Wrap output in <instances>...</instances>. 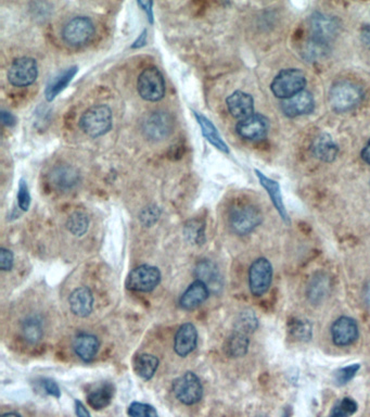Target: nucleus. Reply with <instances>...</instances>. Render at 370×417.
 I'll list each match as a JSON object with an SVG mask.
<instances>
[{"label": "nucleus", "instance_id": "1", "mask_svg": "<svg viewBox=\"0 0 370 417\" xmlns=\"http://www.w3.org/2000/svg\"><path fill=\"white\" fill-rule=\"evenodd\" d=\"M363 99V90L355 83L339 80L334 83L329 92V101L336 112H348L357 107Z\"/></svg>", "mask_w": 370, "mask_h": 417}, {"label": "nucleus", "instance_id": "2", "mask_svg": "<svg viewBox=\"0 0 370 417\" xmlns=\"http://www.w3.org/2000/svg\"><path fill=\"white\" fill-rule=\"evenodd\" d=\"M80 125L88 136H102L111 129V109L106 104H97L90 108L80 118Z\"/></svg>", "mask_w": 370, "mask_h": 417}, {"label": "nucleus", "instance_id": "3", "mask_svg": "<svg viewBox=\"0 0 370 417\" xmlns=\"http://www.w3.org/2000/svg\"><path fill=\"white\" fill-rule=\"evenodd\" d=\"M306 85L304 73L299 69H285L280 71L271 83V92L280 99H289L303 92Z\"/></svg>", "mask_w": 370, "mask_h": 417}, {"label": "nucleus", "instance_id": "4", "mask_svg": "<svg viewBox=\"0 0 370 417\" xmlns=\"http://www.w3.org/2000/svg\"><path fill=\"white\" fill-rule=\"evenodd\" d=\"M175 121L172 114L165 111H155L143 120V133L149 141H161L171 136L174 131Z\"/></svg>", "mask_w": 370, "mask_h": 417}, {"label": "nucleus", "instance_id": "5", "mask_svg": "<svg viewBox=\"0 0 370 417\" xmlns=\"http://www.w3.org/2000/svg\"><path fill=\"white\" fill-rule=\"evenodd\" d=\"M263 216L257 206L240 204L232 208L229 214V225L238 235H247L262 223Z\"/></svg>", "mask_w": 370, "mask_h": 417}, {"label": "nucleus", "instance_id": "6", "mask_svg": "<svg viewBox=\"0 0 370 417\" xmlns=\"http://www.w3.org/2000/svg\"><path fill=\"white\" fill-rule=\"evenodd\" d=\"M175 397L183 404L194 405L204 397V386L192 372H187L173 383Z\"/></svg>", "mask_w": 370, "mask_h": 417}, {"label": "nucleus", "instance_id": "7", "mask_svg": "<svg viewBox=\"0 0 370 417\" xmlns=\"http://www.w3.org/2000/svg\"><path fill=\"white\" fill-rule=\"evenodd\" d=\"M139 96L147 101H159L164 97L165 82L162 73L157 68H148L141 72L137 82Z\"/></svg>", "mask_w": 370, "mask_h": 417}, {"label": "nucleus", "instance_id": "8", "mask_svg": "<svg viewBox=\"0 0 370 417\" xmlns=\"http://www.w3.org/2000/svg\"><path fill=\"white\" fill-rule=\"evenodd\" d=\"M160 281V269L151 265H141L129 273L126 278V287L134 291L150 292L159 286Z\"/></svg>", "mask_w": 370, "mask_h": 417}, {"label": "nucleus", "instance_id": "9", "mask_svg": "<svg viewBox=\"0 0 370 417\" xmlns=\"http://www.w3.org/2000/svg\"><path fill=\"white\" fill-rule=\"evenodd\" d=\"M273 267L269 260L259 257L249 269V287L252 295L261 297L266 294L273 281Z\"/></svg>", "mask_w": 370, "mask_h": 417}, {"label": "nucleus", "instance_id": "10", "mask_svg": "<svg viewBox=\"0 0 370 417\" xmlns=\"http://www.w3.org/2000/svg\"><path fill=\"white\" fill-rule=\"evenodd\" d=\"M38 76V66L33 58L17 59L8 71V80L17 87H27L31 85Z\"/></svg>", "mask_w": 370, "mask_h": 417}, {"label": "nucleus", "instance_id": "11", "mask_svg": "<svg viewBox=\"0 0 370 417\" xmlns=\"http://www.w3.org/2000/svg\"><path fill=\"white\" fill-rule=\"evenodd\" d=\"M94 25L87 17H76L63 27L62 37L71 46H82L92 38Z\"/></svg>", "mask_w": 370, "mask_h": 417}, {"label": "nucleus", "instance_id": "12", "mask_svg": "<svg viewBox=\"0 0 370 417\" xmlns=\"http://www.w3.org/2000/svg\"><path fill=\"white\" fill-rule=\"evenodd\" d=\"M310 27L313 38L324 41L327 44H329L339 34V21L336 17L322 13H315L311 17Z\"/></svg>", "mask_w": 370, "mask_h": 417}, {"label": "nucleus", "instance_id": "13", "mask_svg": "<svg viewBox=\"0 0 370 417\" xmlns=\"http://www.w3.org/2000/svg\"><path fill=\"white\" fill-rule=\"evenodd\" d=\"M269 120L262 114L257 113L248 119L242 120L236 127L240 137L251 141H259L265 139L269 133Z\"/></svg>", "mask_w": 370, "mask_h": 417}, {"label": "nucleus", "instance_id": "14", "mask_svg": "<svg viewBox=\"0 0 370 417\" xmlns=\"http://www.w3.org/2000/svg\"><path fill=\"white\" fill-rule=\"evenodd\" d=\"M358 336H360V330H358L357 323L348 316H341L332 325V341L338 347L353 345L358 339Z\"/></svg>", "mask_w": 370, "mask_h": 417}, {"label": "nucleus", "instance_id": "15", "mask_svg": "<svg viewBox=\"0 0 370 417\" xmlns=\"http://www.w3.org/2000/svg\"><path fill=\"white\" fill-rule=\"evenodd\" d=\"M315 100L311 92L303 90L298 95L293 96L289 99L283 100L281 110L285 115L289 118H297L305 114H310L314 111Z\"/></svg>", "mask_w": 370, "mask_h": 417}, {"label": "nucleus", "instance_id": "16", "mask_svg": "<svg viewBox=\"0 0 370 417\" xmlns=\"http://www.w3.org/2000/svg\"><path fill=\"white\" fill-rule=\"evenodd\" d=\"M198 344V330L192 323H185L177 330L174 339L175 352L185 358L192 353Z\"/></svg>", "mask_w": 370, "mask_h": 417}, {"label": "nucleus", "instance_id": "17", "mask_svg": "<svg viewBox=\"0 0 370 417\" xmlns=\"http://www.w3.org/2000/svg\"><path fill=\"white\" fill-rule=\"evenodd\" d=\"M226 104L232 117L240 121L255 114V100L247 92H234L226 99Z\"/></svg>", "mask_w": 370, "mask_h": 417}, {"label": "nucleus", "instance_id": "18", "mask_svg": "<svg viewBox=\"0 0 370 417\" xmlns=\"http://www.w3.org/2000/svg\"><path fill=\"white\" fill-rule=\"evenodd\" d=\"M49 180L57 190L69 192L80 183V174L70 165H58L51 171Z\"/></svg>", "mask_w": 370, "mask_h": 417}, {"label": "nucleus", "instance_id": "19", "mask_svg": "<svg viewBox=\"0 0 370 417\" xmlns=\"http://www.w3.org/2000/svg\"><path fill=\"white\" fill-rule=\"evenodd\" d=\"M69 304L73 314L78 318H87L94 310V296L87 287H80L73 291L69 298Z\"/></svg>", "mask_w": 370, "mask_h": 417}, {"label": "nucleus", "instance_id": "20", "mask_svg": "<svg viewBox=\"0 0 370 417\" xmlns=\"http://www.w3.org/2000/svg\"><path fill=\"white\" fill-rule=\"evenodd\" d=\"M208 296H210V289L204 281L197 279L180 297L179 304L185 310H194L204 304L208 300Z\"/></svg>", "mask_w": 370, "mask_h": 417}, {"label": "nucleus", "instance_id": "21", "mask_svg": "<svg viewBox=\"0 0 370 417\" xmlns=\"http://www.w3.org/2000/svg\"><path fill=\"white\" fill-rule=\"evenodd\" d=\"M100 341L92 334L83 332L73 340V350L82 361L92 362L99 351Z\"/></svg>", "mask_w": 370, "mask_h": 417}, {"label": "nucleus", "instance_id": "22", "mask_svg": "<svg viewBox=\"0 0 370 417\" xmlns=\"http://www.w3.org/2000/svg\"><path fill=\"white\" fill-rule=\"evenodd\" d=\"M255 174L259 177V183L264 187V190H266L271 198V202L278 211L281 220L285 223H290V218H289L288 212L285 210V204H283V196H281L280 185L276 181L271 180L269 177L265 176L263 173L255 170Z\"/></svg>", "mask_w": 370, "mask_h": 417}, {"label": "nucleus", "instance_id": "23", "mask_svg": "<svg viewBox=\"0 0 370 417\" xmlns=\"http://www.w3.org/2000/svg\"><path fill=\"white\" fill-rule=\"evenodd\" d=\"M315 157L324 162H332L339 153V147L329 134H320L315 139L312 146Z\"/></svg>", "mask_w": 370, "mask_h": 417}, {"label": "nucleus", "instance_id": "24", "mask_svg": "<svg viewBox=\"0 0 370 417\" xmlns=\"http://www.w3.org/2000/svg\"><path fill=\"white\" fill-rule=\"evenodd\" d=\"M194 274H196L198 281H204L208 289L218 290V289L222 288V285H223L222 276H220L218 267L212 261L204 260L199 262L194 269Z\"/></svg>", "mask_w": 370, "mask_h": 417}, {"label": "nucleus", "instance_id": "25", "mask_svg": "<svg viewBox=\"0 0 370 417\" xmlns=\"http://www.w3.org/2000/svg\"><path fill=\"white\" fill-rule=\"evenodd\" d=\"M115 388L111 383L104 381L96 386L94 389L88 393V404L94 410H102L107 408L108 405L113 400Z\"/></svg>", "mask_w": 370, "mask_h": 417}, {"label": "nucleus", "instance_id": "26", "mask_svg": "<svg viewBox=\"0 0 370 417\" xmlns=\"http://www.w3.org/2000/svg\"><path fill=\"white\" fill-rule=\"evenodd\" d=\"M249 337L245 332L232 330L229 337L226 339L224 351L229 358L245 357L249 350Z\"/></svg>", "mask_w": 370, "mask_h": 417}, {"label": "nucleus", "instance_id": "27", "mask_svg": "<svg viewBox=\"0 0 370 417\" xmlns=\"http://www.w3.org/2000/svg\"><path fill=\"white\" fill-rule=\"evenodd\" d=\"M76 72H78V66H72V68L66 69V71H63L62 73H59L58 76H55L49 82L46 92H45L47 100L48 101L54 100L69 85V83L76 76Z\"/></svg>", "mask_w": 370, "mask_h": 417}, {"label": "nucleus", "instance_id": "28", "mask_svg": "<svg viewBox=\"0 0 370 417\" xmlns=\"http://www.w3.org/2000/svg\"><path fill=\"white\" fill-rule=\"evenodd\" d=\"M330 279L322 273L315 275L308 288V297L313 304H320L329 294Z\"/></svg>", "mask_w": 370, "mask_h": 417}, {"label": "nucleus", "instance_id": "29", "mask_svg": "<svg viewBox=\"0 0 370 417\" xmlns=\"http://www.w3.org/2000/svg\"><path fill=\"white\" fill-rule=\"evenodd\" d=\"M197 120H198L199 124H200L201 129H202V134L204 136L210 141L212 145L215 146L216 148L220 149L223 153H228V147L226 145L225 141L220 137V133H218L216 127H214V124L206 119L204 115L201 114L194 113Z\"/></svg>", "mask_w": 370, "mask_h": 417}, {"label": "nucleus", "instance_id": "30", "mask_svg": "<svg viewBox=\"0 0 370 417\" xmlns=\"http://www.w3.org/2000/svg\"><path fill=\"white\" fill-rule=\"evenodd\" d=\"M159 359L152 354H141L137 359L135 360V367L136 373L141 379L145 381H149L155 376V372H157V367H159Z\"/></svg>", "mask_w": 370, "mask_h": 417}, {"label": "nucleus", "instance_id": "31", "mask_svg": "<svg viewBox=\"0 0 370 417\" xmlns=\"http://www.w3.org/2000/svg\"><path fill=\"white\" fill-rule=\"evenodd\" d=\"M23 338L31 345H36L44 336V327L41 318L37 316H29L23 320L21 327Z\"/></svg>", "mask_w": 370, "mask_h": 417}, {"label": "nucleus", "instance_id": "32", "mask_svg": "<svg viewBox=\"0 0 370 417\" xmlns=\"http://www.w3.org/2000/svg\"><path fill=\"white\" fill-rule=\"evenodd\" d=\"M327 52H329V44L311 37L303 47L302 56L305 60L316 62L325 58Z\"/></svg>", "mask_w": 370, "mask_h": 417}, {"label": "nucleus", "instance_id": "33", "mask_svg": "<svg viewBox=\"0 0 370 417\" xmlns=\"http://www.w3.org/2000/svg\"><path fill=\"white\" fill-rule=\"evenodd\" d=\"M88 226H90V218L88 215L83 212H74L69 216L68 222H66V227H68L70 233L74 236L84 235L88 231Z\"/></svg>", "mask_w": 370, "mask_h": 417}, {"label": "nucleus", "instance_id": "34", "mask_svg": "<svg viewBox=\"0 0 370 417\" xmlns=\"http://www.w3.org/2000/svg\"><path fill=\"white\" fill-rule=\"evenodd\" d=\"M257 325H259V322H257V318L255 312L247 310L240 313L238 316L234 330L245 332V334L250 336L257 330Z\"/></svg>", "mask_w": 370, "mask_h": 417}, {"label": "nucleus", "instance_id": "35", "mask_svg": "<svg viewBox=\"0 0 370 417\" xmlns=\"http://www.w3.org/2000/svg\"><path fill=\"white\" fill-rule=\"evenodd\" d=\"M357 408V403L353 399H340L332 409L329 417H351L355 414Z\"/></svg>", "mask_w": 370, "mask_h": 417}, {"label": "nucleus", "instance_id": "36", "mask_svg": "<svg viewBox=\"0 0 370 417\" xmlns=\"http://www.w3.org/2000/svg\"><path fill=\"white\" fill-rule=\"evenodd\" d=\"M129 415L131 417H159L152 405L141 402L131 403L129 408Z\"/></svg>", "mask_w": 370, "mask_h": 417}, {"label": "nucleus", "instance_id": "37", "mask_svg": "<svg viewBox=\"0 0 370 417\" xmlns=\"http://www.w3.org/2000/svg\"><path fill=\"white\" fill-rule=\"evenodd\" d=\"M360 369H361L360 364H353V365H348V367L338 369L334 373V381H336V385H346L348 381H351L354 379Z\"/></svg>", "mask_w": 370, "mask_h": 417}, {"label": "nucleus", "instance_id": "38", "mask_svg": "<svg viewBox=\"0 0 370 417\" xmlns=\"http://www.w3.org/2000/svg\"><path fill=\"white\" fill-rule=\"evenodd\" d=\"M290 332L299 340H310L312 337V326L310 323L297 320L291 323Z\"/></svg>", "mask_w": 370, "mask_h": 417}, {"label": "nucleus", "instance_id": "39", "mask_svg": "<svg viewBox=\"0 0 370 417\" xmlns=\"http://www.w3.org/2000/svg\"><path fill=\"white\" fill-rule=\"evenodd\" d=\"M17 202H19L20 208L23 211H27L31 206V195H29V187L24 180L20 181Z\"/></svg>", "mask_w": 370, "mask_h": 417}, {"label": "nucleus", "instance_id": "40", "mask_svg": "<svg viewBox=\"0 0 370 417\" xmlns=\"http://www.w3.org/2000/svg\"><path fill=\"white\" fill-rule=\"evenodd\" d=\"M160 210L157 206H149L143 210L141 214V220L143 225L151 226L159 220L160 216Z\"/></svg>", "mask_w": 370, "mask_h": 417}, {"label": "nucleus", "instance_id": "41", "mask_svg": "<svg viewBox=\"0 0 370 417\" xmlns=\"http://www.w3.org/2000/svg\"><path fill=\"white\" fill-rule=\"evenodd\" d=\"M186 235L192 241L202 243L201 237H204V225H201L200 223L194 221L192 222L190 225L187 226Z\"/></svg>", "mask_w": 370, "mask_h": 417}, {"label": "nucleus", "instance_id": "42", "mask_svg": "<svg viewBox=\"0 0 370 417\" xmlns=\"http://www.w3.org/2000/svg\"><path fill=\"white\" fill-rule=\"evenodd\" d=\"M13 267V253L6 248L0 249V269L3 272L11 271Z\"/></svg>", "mask_w": 370, "mask_h": 417}, {"label": "nucleus", "instance_id": "43", "mask_svg": "<svg viewBox=\"0 0 370 417\" xmlns=\"http://www.w3.org/2000/svg\"><path fill=\"white\" fill-rule=\"evenodd\" d=\"M43 387H44L45 391L48 395H52L55 398L59 399L61 397V390L59 388L58 383L52 379H44L43 381Z\"/></svg>", "mask_w": 370, "mask_h": 417}, {"label": "nucleus", "instance_id": "44", "mask_svg": "<svg viewBox=\"0 0 370 417\" xmlns=\"http://www.w3.org/2000/svg\"><path fill=\"white\" fill-rule=\"evenodd\" d=\"M76 412L78 417H92L85 405L78 400L76 401Z\"/></svg>", "mask_w": 370, "mask_h": 417}, {"label": "nucleus", "instance_id": "45", "mask_svg": "<svg viewBox=\"0 0 370 417\" xmlns=\"http://www.w3.org/2000/svg\"><path fill=\"white\" fill-rule=\"evenodd\" d=\"M361 39L363 44L370 49V25H365L361 31Z\"/></svg>", "mask_w": 370, "mask_h": 417}, {"label": "nucleus", "instance_id": "46", "mask_svg": "<svg viewBox=\"0 0 370 417\" xmlns=\"http://www.w3.org/2000/svg\"><path fill=\"white\" fill-rule=\"evenodd\" d=\"M1 121L7 127H13L15 124V118L9 112H1Z\"/></svg>", "mask_w": 370, "mask_h": 417}, {"label": "nucleus", "instance_id": "47", "mask_svg": "<svg viewBox=\"0 0 370 417\" xmlns=\"http://www.w3.org/2000/svg\"><path fill=\"white\" fill-rule=\"evenodd\" d=\"M138 5L141 6V7H143V9L145 10V13H147L148 17H149V19H150L151 22H152L153 20H152V9H151V7H152V3H138Z\"/></svg>", "mask_w": 370, "mask_h": 417}, {"label": "nucleus", "instance_id": "48", "mask_svg": "<svg viewBox=\"0 0 370 417\" xmlns=\"http://www.w3.org/2000/svg\"><path fill=\"white\" fill-rule=\"evenodd\" d=\"M362 159H363L366 163L370 164V139L369 141H368L367 145H366L365 148L362 151Z\"/></svg>", "mask_w": 370, "mask_h": 417}, {"label": "nucleus", "instance_id": "49", "mask_svg": "<svg viewBox=\"0 0 370 417\" xmlns=\"http://www.w3.org/2000/svg\"><path fill=\"white\" fill-rule=\"evenodd\" d=\"M364 300L370 308V279L367 281L365 288H364Z\"/></svg>", "mask_w": 370, "mask_h": 417}, {"label": "nucleus", "instance_id": "50", "mask_svg": "<svg viewBox=\"0 0 370 417\" xmlns=\"http://www.w3.org/2000/svg\"><path fill=\"white\" fill-rule=\"evenodd\" d=\"M147 31H143V34L139 36V38L135 41V44H134V48L136 47H141L143 46L145 44V38H147Z\"/></svg>", "mask_w": 370, "mask_h": 417}, {"label": "nucleus", "instance_id": "51", "mask_svg": "<svg viewBox=\"0 0 370 417\" xmlns=\"http://www.w3.org/2000/svg\"><path fill=\"white\" fill-rule=\"evenodd\" d=\"M1 417H21V415L17 414V413L10 412L6 413V414H3Z\"/></svg>", "mask_w": 370, "mask_h": 417}]
</instances>
